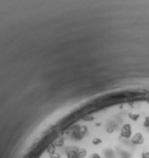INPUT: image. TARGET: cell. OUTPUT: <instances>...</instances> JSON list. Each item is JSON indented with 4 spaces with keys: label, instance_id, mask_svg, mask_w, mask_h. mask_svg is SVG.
<instances>
[{
    "label": "cell",
    "instance_id": "1",
    "mask_svg": "<svg viewBox=\"0 0 149 158\" xmlns=\"http://www.w3.org/2000/svg\"><path fill=\"white\" fill-rule=\"evenodd\" d=\"M88 132V127L86 125H76L72 129L71 132V137L74 138L75 140H81L82 138L86 136V134Z\"/></svg>",
    "mask_w": 149,
    "mask_h": 158
},
{
    "label": "cell",
    "instance_id": "2",
    "mask_svg": "<svg viewBox=\"0 0 149 158\" xmlns=\"http://www.w3.org/2000/svg\"><path fill=\"white\" fill-rule=\"evenodd\" d=\"M120 136L126 139H129L132 136V127L129 123H126L122 126L120 130Z\"/></svg>",
    "mask_w": 149,
    "mask_h": 158
},
{
    "label": "cell",
    "instance_id": "3",
    "mask_svg": "<svg viewBox=\"0 0 149 158\" xmlns=\"http://www.w3.org/2000/svg\"><path fill=\"white\" fill-rule=\"evenodd\" d=\"M144 142V137L141 132H137L131 138V143L133 145H142Z\"/></svg>",
    "mask_w": 149,
    "mask_h": 158
},
{
    "label": "cell",
    "instance_id": "4",
    "mask_svg": "<svg viewBox=\"0 0 149 158\" xmlns=\"http://www.w3.org/2000/svg\"><path fill=\"white\" fill-rule=\"evenodd\" d=\"M65 156H66V158H79L78 153V150L76 149L67 150L66 152H65Z\"/></svg>",
    "mask_w": 149,
    "mask_h": 158
},
{
    "label": "cell",
    "instance_id": "5",
    "mask_svg": "<svg viewBox=\"0 0 149 158\" xmlns=\"http://www.w3.org/2000/svg\"><path fill=\"white\" fill-rule=\"evenodd\" d=\"M78 157L79 158H84L87 156V150L84 148H78Z\"/></svg>",
    "mask_w": 149,
    "mask_h": 158
},
{
    "label": "cell",
    "instance_id": "6",
    "mask_svg": "<svg viewBox=\"0 0 149 158\" xmlns=\"http://www.w3.org/2000/svg\"><path fill=\"white\" fill-rule=\"evenodd\" d=\"M143 127L149 129V116L144 118V121H143Z\"/></svg>",
    "mask_w": 149,
    "mask_h": 158
},
{
    "label": "cell",
    "instance_id": "7",
    "mask_svg": "<svg viewBox=\"0 0 149 158\" xmlns=\"http://www.w3.org/2000/svg\"><path fill=\"white\" fill-rule=\"evenodd\" d=\"M100 143H102V139H100V138L95 137V138L92 139V144H94V145H98Z\"/></svg>",
    "mask_w": 149,
    "mask_h": 158
},
{
    "label": "cell",
    "instance_id": "8",
    "mask_svg": "<svg viewBox=\"0 0 149 158\" xmlns=\"http://www.w3.org/2000/svg\"><path fill=\"white\" fill-rule=\"evenodd\" d=\"M129 118L132 121H137L140 118V115L139 114H129Z\"/></svg>",
    "mask_w": 149,
    "mask_h": 158
},
{
    "label": "cell",
    "instance_id": "9",
    "mask_svg": "<svg viewBox=\"0 0 149 158\" xmlns=\"http://www.w3.org/2000/svg\"><path fill=\"white\" fill-rule=\"evenodd\" d=\"M88 158H102V156L100 155H98V153H96V152H92Z\"/></svg>",
    "mask_w": 149,
    "mask_h": 158
},
{
    "label": "cell",
    "instance_id": "10",
    "mask_svg": "<svg viewBox=\"0 0 149 158\" xmlns=\"http://www.w3.org/2000/svg\"><path fill=\"white\" fill-rule=\"evenodd\" d=\"M142 158H149V152H143L142 153Z\"/></svg>",
    "mask_w": 149,
    "mask_h": 158
},
{
    "label": "cell",
    "instance_id": "11",
    "mask_svg": "<svg viewBox=\"0 0 149 158\" xmlns=\"http://www.w3.org/2000/svg\"><path fill=\"white\" fill-rule=\"evenodd\" d=\"M102 158H104V157H102Z\"/></svg>",
    "mask_w": 149,
    "mask_h": 158
}]
</instances>
